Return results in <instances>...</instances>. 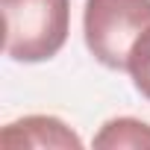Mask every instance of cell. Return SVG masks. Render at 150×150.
I'll return each instance as SVG.
<instances>
[{
    "label": "cell",
    "mask_w": 150,
    "mask_h": 150,
    "mask_svg": "<svg viewBox=\"0 0 150 150\" xmlns=\"http://www.w3.org/2000/svg\"><path fill=\"white\" fill-rule=\"evenodd\" d=\"M6 56L44 62L62 50L71 30V0H0Z\"/></svg>",
    "instance_id": "cell-1"
},
{
    "label": "cell",
    "mask_w": 150,
    "mask_h": 150,
    "mask_svg": "<svg viewBox=\"0 0 150 150\" xmlns=\"http://www.w3.org/2000/svg\"><path fill=\"white\" fill-rule=\"evenodd\" d=\"M150 30V0H86L83 33L88 50L115 71H127L129 50Z\"/></svg>",
    "instance_id": "cell-2"
},
{
    "label": "cell",
    "mask_w": 150,
    "mask_h": 150,
    "mask_svg": "<svg viewBox=\"0 0 150 150\" xmlns=\"http://www.w3.org/2000/svg\"><path fill=\"white\" fill-rule=\"evenodd\" d=\"M3 147H62V150H80L83 141L68 124L53 115H27L3 127L0 135Z\"/></svg>",
    "instance_id": "cell-3"
},
{
    "label": "cell",
    "mask_w": 150,
    "mask_h": 150,
    "mask_svg": "<svg viewBox=\"0 0 150 150\" xmlns=\"http://www.w3.org/2000/svg\"><path fill=\"white\" fill-rule=\"evenodd\" d=\"M94 147H150V127L135 118H115L94 135Z\"/></svg>",
    "instance_id": "cell-4"
},
{
    "label": "cell",
    "mask_w": 150,
    "mask_h": 150,
    "mask_svg": "<svg viewBox=\"0 0 150 150\" xmlns=\"http://www.w3.org/2000/svg\"><path fill=\"white\" fill-rule=\"evenodd\" d=\"M127 71L135 83V88L150 100V30L138 35V41L132 44L129 50V62H127Z\"/></svg>",
    "instance_id": "cell-5"
}]
</instances>
